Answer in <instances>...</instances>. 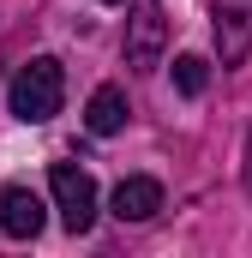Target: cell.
<instances>
[{
  "label": "cell",
  "mask_w": 252,
  "mask_h": 258,
  "mask_svg": "<svg viewBox=\"0 0 252 258\" xmlns=\"http://www.w3.org/2000/svg\"><path fill=\"white\" fill-rule=\"evenodd\" d=\"M12 114L24 120V126H42V120H54L60 114V102H66V72L54 54H36V60H24L18 66V78H12Z\"/></svg>",
  "instance_id": "obj_1"
},
{
  "label": "cell",
  "mask_w": 252,
  "mask_h": 258,
  "mask_svg": "<svg viewBox=\"0 0 252 258\" xmlns=\"http://www.w3.org/2000/svg\"><path fill=\"white\" fill-rule=\"evenodd\" d=\"M48 186H54V204H60L66 234H90V222H96V180H90L78 162H54Z\"/></svg>",
  "instance_id": "obj_2"
},
{
  "label": "cell",
  "mask_w": 252,
  "mask_h": 258,
  "mask_svg": "<svg viewBox=\"0 0 252 258\" xmlns=\"http://www.w3.org/2000/svg\"><path fill=\"white\" fill-rule=\"evenodd\" d=\"M162 48H168V18H162L156 0H138L132 18H126V66L132 72H156Z\"/></svg>",
  "instance_id": "obj_3"
},
{
  "label": "cell",
  "mask_w": 252,
  "mask_h": 258,
  "mask_svg": "<svg viewBox=\"0 0 252 258\" xmlns=\"http://www.w3.org/2000/svg\"><path fill=\"white\" fill-rule=\"evenodd\" d=\"M210 18H216V54H222V66H240L252 54V0H216Z\"/></svg>",
  "instance_id": "obj_4"
},
{
  "label": "cell",
  "mask_w": 252,
  "mask_h": 258,
  "mask_svg": "<svg viewBox=\"0 0 252 258\" xmlns=\"http://www.w3.org/2000/svg\"><path fill=\"white\" fill-rule=\"evenodd\" d=\"M42 222H48V216H42V198L30 192V186H6V192H0V228H6L12 240H36Z\"/></svg>",
  "instance_id": "obj_5"
},
{
  "label": "cell",
  "mask_w": 252,
  "mask_h": 258,
  "mask_svg": "<svg viewBox=\"0 0 252 258\" xmlns=\"http://www.w3.org/2000/svg\"><path fill=\"white\" fill-rule=\"evenodd\" d=\"M108 204H114V216H120V222H150V216L162 210V186H156L150 174H132V180L114 186Z\"/></svg>",
  "instance_id": "obj_6"
},
{
  "label": "cell",
  "mask_w": 252,
  "mask_h": 258,
  "mask_svg": "<svg viewBox=\"0 0 252 258\" xmlns=\"http://www.w3.org/2000/svg\"><path fill=\"white\" fill-rule=\"evenodd\" d=\"M84 126L96 132V138H114L126 126V90L120 84H102L96 96H90V108H84Z\"/></svg>",
  "instance_id": "obj_7"
},
{
  "label": "cell",
  "mask_w": 252,
  "mask_h": 258,
  "mask_svg": "<svg viewBox=\"0 0 252 258\" xmlns=\"http://www.w3.org/2000/svg\"><path fill=\"white\" fill-rule=\"evenodd\" d=\"M204 84H210V66L198 60V54H180L174 60V90L180 96H204Z\"/></svg>",
  "instance_id": "obj_8"
},
{
  "label": "cell",
  "mask_w": 252,
  "mask_h": 258,
  "mask_svg": "<svg viewBox=\"0 0 252 258\" xmlns=\"http://www.w3.org/2000/svg\"><path fill=\"white\" fill-rule=\"evenodd\" d=\"M246 192H252V138H246Z\"/></svg>",
  "instance_id": "obj_9"
},
{
  "label": "cell",
  "mask_w": 252,
  "mask_h": 258,
  "mask_svg": "<svg viewBox=\"0 0 252 258\" xmlns=\"http://www.w3.org/2000/svg\"><path fill=\"white\" fill-rule=\"evenodd\" d=\"M108 6H120V0H108Z\"/></svg>",
  "instance_id": "obj_10"
}]
</instances>
